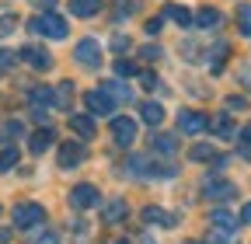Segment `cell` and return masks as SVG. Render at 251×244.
Segmentation results:
<instances>
[{
  "label": "cell",
  "mask_w": 251,
  "mask_h": 244,
  "mask_svg": "<svg viewBox=\"0 0 251 244\" xmlns=\"http://www.w3.org/2000/svg\"><path fill=\"white\" fill-rule=\"evenodd\" d=\"M178 129L188 133V136H199L202 129H209V119L202 112H192V108H181L178 112Z\"/></svg>",
  "instance_id": "cell-7"
},
{
  "label": "cell",
  "mask_w": 251,
  "mask_h": 244,
  "mask_svg": "<svg viewBox=\"0 0 251 244\" xmlns=\"http://www.w3.org/2000/svg\"><path fill=\"white\" fill-rule=\"evenodd\" d=\"M115 73L119 77H133L136 73V63H129V59H115Z\"/></svg>",
  "instance_id": "cell-32"
},
{
  "label": "cell",
  "mask_w": 251,
  "mask_h": 244,
  "mask_svg": "<svg viewBox=\"0 0 251 244\" xmlns=\"http://www.w3.org/2000/svg\"><path fill=\"white\" fill-rule=\"evenodd\" d=\"M18 59H25V63H28L31 70H39V73H46V70L52 67V56H49L42 46H25V49L18 52Z\"/></svg>",
  "instance_id": "cell-8"
},
{
  "label": "cell",
  "mask_w": 251,
  "mask_h": 244,
  "mask_svg": "<svg viewBox=\"0 0 251 244\" xmlns=\"http://www.w3.org/2000/svg\"><path fill=\"white\" fill-rule=\"evenodd\" d=\"M7 133H11V136H18V133H21V122H14V119H11V122H7Z\"/></svg>",
  "instance_id": "cell-43"
},
{
  "label": "cell",
  "mask_w": 251,
  "mask_h": 244,
  "mask_svg": "<svg viewBox=\"0 0 251 244\" xmlns=\"http://www.w3.org/2000/svg\"><path fill=\"white\" fill-rule=\"evenodd\" d=\"M140 119L147 122V126H161V122H164V108L157 101H143L140 105Z\"/></svg>",
  "instance_id": "cell-16"
},
{
  "label": "cell",
  "mask_w": 251,
  "mask_h": 244,
  "mask_svg": "<svg viewBox=\"0 0 251 244\" xmlns=\"http://www.w3.org/2000/svg\"><path fill=\"white\" fill-rule=\"evenodd\" d=\"M18 157H21V150H18V146H4V150H0V174L11 171V168L18 164Z\"/></svg>",
  "instance_id": "cell-26"
},
{
  "label": "cell",
  "mask_w": 251,
  "mask_h": 244,
  "mask_svg": "<svg viewBox=\"0 0 251 244\" xmlns=\"http://www.w3.org/2000/svg\"><path fill=\"white\" fill-rule=\"evenodd\" d=\"M14 59H18V52L0 49V73H4V70H11V67H14Z\"/></svg>",
  "instance_id": "cell-33"
},
{
  "label": "cell",
  "mask_w": 251,
  "mask_h": 244,
  "mask_svg": "<svg viewBox=\"0 0 251 244\" xmlns=\"http://www.w3.org/2000/svg\"><path fill=\"white\" fill-rule=\"evenodd\" d=\"M115 7H119V18H129V14L136 11V0H119Z\"/></svg>",
  "instance_id": "cell-34"
},
{
  "label": "cell",
  "mask_w": 251,
  "mask_h": 244,
  "mask_svg": "<svg viewBox=\"0 0 251 244\" xmlns=\"http://www.w3.org/2000/svg\"><path fill=\"white\" fill-rule=\"evenodd\" d=\"M112 140H115V146H133V140H136V122L129 119V115H115L112 119Z\"/></svg>",
  "instance_id": "cell-6"
},
{
  "label": "cell",
  "mask_w": 251,
  "mask_h": 244,
  "mask_svg": "<svg viewBox=\"0 0 251 244\" xmlns=\"http://www.w3.org/2000/svg\"><path fill=\"white\" fill-rule=\"evenodd\" d=\"M143 220H147V223H157V227H175V223H178V217H171V213L157 209V206H147V209H143Z\"/></svg>",
  "instance_id": "cell-15"
},
{
  "label": "cell",
  "mask_w": 251,
  "mask_h": 244,
  "mask_svg": "<svg viewBox=\"0 0 251 244\" xmlns=\"http://www.w3.org/2000/svg\"><path fill=\"white\" fill-rule=\"evenodd\" d=\"M140 84H143V87H157V77L147 70V73H140Z\"/></svg>",
  "instance_id": "cell-39"
},
{
  "label": "cell",
  "mask_w": 251,
  "mask_h": 244,
  "mask_svg": "<svg viewBox=\"0 0 251 244\" xmlns=\"http://www.w3.org/2000/svg\"><path fill=\"white\" fill-rule=\"evenodd\" d=\"M140 56H143V59H157V56H161V49H157V46H143Z\"/></svg>",
  "instance_id": "cell-37"
},
{
  "label": "cell",
  "mask_w": 251,
  "mask_h": 244,
  "mask_svg": "<svg viewBox=\"0 0 251 244\" xmlns=\"http://www.w3.org/2000/svg\"><path fill=\"white\" fill-rule=\"evenodd\" d=\"M105 223H122L126 217H129V206H126V199H112L108 206H105Z\"/></svg>",
  "instance_id": "cell-14"
},
{
  "label": "cell",
  "mask_w": 251,
  "mask_h": 244,
  "mask_svg": "<svg viewBox=\"0 0 251 244\" xmlns=\"http://www.w3.org/2000/svg\"><path fill=\"white\" fill-rule=\"evenodd\" d=\"M192 21H196L199 28H216V24H220V11H216V7H199V14H196Z\"/></svg>",
  "instance_id": "cell-25"
},
{
  "label": "cell",
  "mask_w": 251,
  "mask_h": 244,
  "mask_svg": "<svg viewBox=\"0 0 251 244\" xmlns=\"http://www.w3.org/2000/svg\"><path fill=\"white\" fill-rule=\"evenodd\" d=\"M31 7H42V11H52L56 0H31Z\"/></svg>",
  "instance_id": "cell-40"
},
{
  "label": "cell",
  "mask_w": 251,
  "mask_h": 244,
  "mask_svg": "<svg viewBox=\"0 0 251 244\" xmlns=\"http://www.w3.org/2000/svg\"><path fill=\"white\" fill-rule=\"evenodd\" d=\"M150 150H153L157 157H171L175 150H178V140H175L171 133H157V136L150 140Z\"/></svg>",
  "instance_id": "cell-13"
},
{
  "label": "cell",
  "mask_w": 251,
  "mask_h": 244,
  "mask_svg": "<svg viewBox=\"0 0 251 244\" xmlns=\"http://www.w3.org/2000/svg\"><path fill=\"white\" fill-rule=\"evenodd\" d=\"M227 56H230V46H227V42H216L213 52H209V70L220 73V70H224V63H227Z\"/></svg>",
  "instance_id": "cell-21"
},
{
  "label": "cell",
  "mask_w": 251,
  "mask_h": 244,
  "mask_svg": "<svg viewBox=\"0 0 251 244\" xmlns=\"http://www.w3.org/2000/svg\"><path fill=\"white\" fill-rule=\"evenodd\" d=\"M209 244H234V230H220V227H213Z\"/></svg>",
  "instance_id": "cell-31"
},
{
  "label": "cell",
  "mask_w": 251,
  "mask_h": 244,
  "mask_svg": "<svg viewBox=\"0 0 251 244\" xmlns=\"http://www.w3.org/2000/svg\"><path fill=\"white\" fill-rule=\"evenodd\" d=\"M101 202V195H98V189H94V185H77L74 192H70V206L74 209H94V206H98Z\"/></svg>",
  "instance_id": "cell-11"
},
{
  "label": "cell",
  "mask_w": 251,
  "mask_h": 244,
  "mask_svg": "<svg viewBox=\"0 0 251 244\" xmlns=\"http://www.w3.org/2000/svg\"><path fill=\"white\" fill-rule=\"evenodd\" d=\"M28 244H59V234L56 230H35V234H28Z\"/></svg>",
  "instance_id": "cell-29"
},
{
  "label": "cell",
  "mask_w": 251,
  "mask_h": 244,
  "mask_svg": "<svg viewBox=\"0 0 251 244\" xmlns=\"http://www.w3.org/2000/svg\"><path fill=\"white\" fill-rule=\"evenodd\" d=\"M209 220H213V227H220V230H234V227H237V220L230 217L227 209H213V217H209Z\"/></svg>",
  "instance_id": "cell-27"
},
{
  "label": "cell",
  "mask_w": 251,
  "mask_h": 244,
  "mask_svg": "<svg viewBox=\"0 0 251 244\" xmlns=\"http://www.w3.org/2000/svg\"><path fill=\"white\" fill-rule=\"evenodd\" d=\"M161 24H164V18H150V21H147V32L157 35V32H161Z\"/></svg>",
  "instance_id": "cell-38"
},
{
  "label": "cell",
  "mask_w": 251,
  "mask_h": 244,
  "mask_svg": "<svg viewBox=\"0 0 251 244\" xmlns=\"http://www.w3.org/2000/svg\"><path fill=\"white\" fill-rule=\"evenodd\" d=\"M202 195L213 199V202H227V199H237V185H234V181H227V178L209 174V178L202 181Z\"/></svg>",
  "instance_id": "cell-3"
},
{
  "label": "cell",
  "mask_w": 251,
  "mask_h": 244,
  "mask_svg": "<svg viewBox=\"0 0 251 244\" xmlns=\"http://www.w3.org/2000/svg\"><path fill=\"white\" fill-rule=\"evenodd\" d=\"M241 220H244V223H251V202H248V206L241 209Z\"/></svg>",
  "instance_id": "cell-44"
},
{
  "label": "cell",
  "mask_w": 251,
  "mask_h": 244,
  "mask_svg": "<svg viewBox=\"0 0 251 244\" xmlns=\"http://www.w3.org/2000/svg\"><path fill=\"white\" fill-rule=\"evenodd\" d=\"M56 143V133H52V126H42V129H35L28 136V150L31 154H46V150Z\"/></svg>",
  "instance_id": "cell-12"
},
{
  "label": "cell",
  "mask_w": 251,
  "mask_h": 244,
  "mask_svg": "<svg viewBox=\"0 0 251 244\" xmlns=\"http://www.w3.org/2000/svg\"><path fill=\"white\" fill-rule=\"evenodd\" d=\"M59 168H77V164H84V157H87V150H84V143H77V140H70V143H59Z\"/></svg>",
  "instance_id": "cell-9"
},
{
  "label": "cell",
  "mask_w": 251,
  "mask_h": 244,
  "mask_svg": "<svg viewBox=\"0 0 251 244\" xmlns=\"http://www.w3.org/2000/svg\"><path fill=\"white\" fill-rule=\"evenodd\" d=\"M52 98H56V91H49V87H31V91H28V101L35 105V108L52 105Z\"/></svg>",
  "instance_id": "cell-23"
},
{
  "label": "cell",
  "mask_w": 251,
  "mask_h": 244,
  "mask_svg": "<svg viewBox=\"0 0 251 244\" xmlns=\"http://www.w3.org/2000/svg\"><path fill=\"white\" fill-rule=\"evenodd\" d=\"M84 105H87L91 115H112V112H115V101L105 95L101 87H98V91H87V95H84Z\"/></svg>",
  "instance_id": "cell-10"
},
{
  "label": "cell",
  "mask_w": 251,
  "mask_h": 244,
  "mask_svg": "<svg viewBox=\"0 0 251 244\" xmlns=\"http://www.w3.org/2000/svg\"><path fill=\"white\" fill-rule=\"evenodd\" d=\"M126 49H129V39H126V35H115V39H112V52H126Z\"/></svg>",
  "instance_id": "cell-36"
},
{
  "label": "cell",
  "mask_w": 251,
  "mask_h": 244,
  "mask_svg": "<svg viewBox=\"0 0 251 244\" xmlns=\"http://www.w3.org/2000/svg\"><path fill=\"white\" fill-rule=\"evenodd\" d=\"M70 91H74V84H70V80H63V84L56 87V98H52V105H56V108H67V105H70Z\"/></svg>",
  "instance_id": "cell-28"
},
{
  "label": "cell",
  "mask_w": 251,
  "mask_h": 244,
  "mask_svg": "<svg viewBox=\"0 0 251 244\" xmlns=\"http://www.w3.org/2000/svg\"><path fill=\"white\" fill-rule=\"evenodd\" d=\"M209 129H213L220 140H230V136H237V129H234V119H230V115H220V119H213V122H209Z\"/></svg>",
  "instance_id": "cell-19"
},
{
  "label": "cell",
  "mask_w": 251,
  "mask_h": 244,
  "mask_svg": "<svg viewBox=\"0 0 251 244\" xmlns=\"http://www.w3.org/2000/svg\"><path fill=\"white\" fill-rule=\"evenodd\" d=\"M101 91H105L112 101H133V91L126 87L122 80H105V87H101Z\"/></svg>",
  "instance_id": "cell-18"
},
{
  "label": "cell",
  "mask_w": 251,
  "mask_h": 244,
  "mask_svg": "<svg viewBox=\"0 0 251 244\" xmlns=\"http://www.w3.org/2000/svg\"><path fill=\"white\" fill-rule=\"evenodd\" d=\"M28 32H35V35H42V39L59 42V39H67V35H70V24H67V18H59L56 11H42L39 18H31V21H28Z\"/></svg>",
  "instance_id": "cell-1"
},
{
  "label": "cell",
  "mask_w": 251,
  "mask_h": 244,
  "mask_svg": "<svg viewBox=\"0 0 251 244\" xmlns=\"http://www.w3.org/2000/svg\"><path fill=\"white\" fill-rule=\"evenodd\" d=\"M115 244H129V241H115Z\"/></svg>",
  "instance_id": "cell-45"
},
{
  "label": "cell",
  "mask_w": 251,
  "mask_h": 244,
  "mask_svg": "<svg viewBox=\"0 0 251 244\" xmlns=\"http://www.w3.org/2000/svg\"><path fill=\"white\" fill-rule=\"evenodd\" d=\"M74 59L84 70H98L101 67V46H98V39H80L77 49H74Z\"/></svg>",
  "instance_id": "cell-4"
},
{
  "label": "cell",
  "mask_w": 251,
  "mask_h": 244,
  "mask_svg": "<svg viewBox=\"0 0 251 244\" xmlns=\"http://www.w3.org/2000/svg\"><path fill=\"white\" fill-rule=\"evenodd\" d=\"M237 28L244 32V39H251V4H244V7L237 11Z\"/></svg>",
  "instance_id": "cell-30"
},
{
  "label": "cell",
  "mask_w": 251,
  "mask_h": 244,
  "mask_svg": "<svg viewBox=\"0 0 251 244\" xmlns=\"http://www.w3.org/2000/svg\"><path fill=\"white\" fill-rule=\"evenodd\" d=\"M70 129H74L80 140H91V136H94V119H91V115H74V119H70Z\"/></svg>",
  "instance_id": "cell-20"
},
{
  "label": "cell",
  "mask_w": 251,
  "mask_h": 244,
  "mask_svg": "<svg viewBox=\"0 0 251 244\" xmlns=\"http://www.w3.org/2000/svg\"><path fill=\"white\" fill-rule=\"evenodd\" d=\"M101 7H105L101 0H70V11H74L77 18H94Z\"/></svg>",
  "instance_id": "cell-17"
},
{
  "label": "cell",
  "mask_w": 251,
  "mask_h": 244,
  "mask_svg": "<svg viewBox=\"0 0 251 244\" xmlns=\"http://www.w3.org/2000/svg\"><path fill=\"white\" fill-rule=\"evenodd\" d=\"M129 174L136 178H150V181H168L178 174L175 164H161V161H153V157H129Z\"/></svg>",
  "instance_id": "cell-2"
},
{
  "label": "cell",
  "mask_w": 251,
  "mask_h": 244,
  "mask_svg": "<svg viewBox=\"0 0 251 244\" xmlns=\"http://www.w3.org/2000/svg\"><path fill=\"white\" fill-rule=\"evenodd\" d=\"M241 146H244V154L251 157V122H248L244 129H241Z\"/></svg>",
  "instance_id": "cell-35"
},
{
  "label": "cell",
  "mask_w": 251,
  "mask_h": 244,
  "mask_svg": "<svg viewBox=\"0 0 251 244\" xmlns=\"http://www.w3.org/2000/svg\"><path fill=\"white\" fill-rule=\"evenodd\" d=\"M164 18L175 21V24H192V14H188V7H181V4H168L164 7Z\"/></svg>",
  "instance_id": "cell-24"
},
{
  "label": "cell",
  "mask_w": 251,
  "mask_h": 244,
  "mask_svg": "<svg viewBox=\"0 0 251 244\" xmlns=\"http://www.w3.org/2000/svg\"><path fill=\"white\" fill-rule=\"evenodd\" d=\"M42 220H46V209H42L39 202H21V206H14V227L31 230V227H39Z\"/></svg>",
  "instance_id": "cell-5"
},
{
  "label": "cell",
  "mask_w": 251,
  "mask_h": 244,
  "mask_svg": "<svg viewBox=\"0 0 251 244\" xmlns=\"http://www.w3.org/2000/svg\"><path fill=\"white\" fill-rule=\"evenodd\" d=\"M188 157H192L196 164H206V161H216L220 154H216V146H209V143H196L192 150H188Z\"/></svg>",
  "instance_id": "cell-22"
},
{
  "label": "cell",
  "mask_w": 251,
  "mask_h": 244,
  "mask_svg": "<svg viewBox=\"0 0 251 244\" xmlns=\"http://www.w3.org/2000/svg\"><path fill=\"white\" fill-rule=\"evenodd\" d=\"M244 105H248V101H244V98H230V101H227V108H234V112H241V108H244Z\"/></svg>",
  "instance_id": "cell-42"
},
{
  "label": "cell",
  "mask_w": 251,
  "mask_h": 244,
  "mask_svg": "<svg viewBox=\"0 0 251 244\" xmlns=\"http://www.w3.org/2000/svg\"><path fill=\"white\" fill-rule=\"evenodd\" d=\"M11 28H14V18H0V35H7Z\"/></svg>",
  "instance_id": "cell-41"
}]
</instances>
